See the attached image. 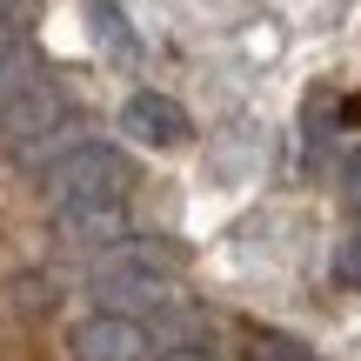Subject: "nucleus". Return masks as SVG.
<instances>
[{
  "label": "nucleus",
  "mask_w": 361,
  "mask_h": 361,
  "mask_svg": "<svg viewBox=\"0 0 361 361\" xmlns=\"http://www.w3.org/2000/svg\"><path fill=\"white\" fill-rule=\"evenodd\" d=\"M335 281H341V288H361V228L341 241V255H335Z\"/></svg>",
  "instance_id": "nucleus-8"
},
{
  "label": "nucleus",
  "mask_w": 361,
  "mask_h": 361,
  "mask_svg": "<svg viewBox=\"0 0 361 361\" xmlns=\"http://www.w3.org/2000/svg\"><path fill=\"white\" fill-rule=\"evenodd\" d=\"M80 288H87V301L101 314H147V308H161V301L180 295V268H174L168 247L121 234V241H107V247L87 255Z\"/></svg>",
  "instance_id": "nucleus-2"
},
{
  "label": "nucleus",
  "mask_w": 361,
  "mask_h": 361,
  "mask_svg": "<svg viewBox=\"0 0 361 361\" xmlns=\"http://www.w3.org/2000/svg\"><path fill=\"white\" fill-rule=\"evenodd\" d=\"M87 13H94V27L107 34V47H114V54H134V34H128V20H121L114 0H87Z\"/></svg>",
  "instance_id": "nucleus-6"
},
{
  "label": "nucleus",
  "mask_w": 361,
  "mask_h": 361,
  "mask_svg": "<svg viewBox=\"0 0 361 361\" xmlns=\"http://www.w3.org/2000/svg\"><path fill=\"white\" fill-rule=\"evenodd\" d=\"M247 355L255 361H314V348H301V341H288V335H268V328L247 341Z\"/></svg>",
  "instance_id": "nucleus-7"
},
{
  "label": "nucleus",
  "mask_w": 361,
  "mask_h": 361,
  "mask_svg": "<svg viewBox=\"0 0 361 361\" xmlns=\"http://www.w3.org/2000/svg\"><path fill=\"white\" fill-rule=\"evenodd\" d=\"M27 20H34V0H0V34L27 40Z\"/></svg>",
  "instance_id": "nucleus-9"
},
{
  "label": "nucleus",
  "mask_w": 361,
  "mask_h": 361,
  "mask_svg": "<svg viewBox=\"0 0 361 361\" xmlns=\"http://www.w3.org/2000/svg\"><path fill=\"white\" fill-rule=\"evenodd\" d=\"M34 180H40V201L54 207V228H61L74 247H87V255H94V247H107V241L128 234L134 161L121 154V147L80 134V141L61 147L47 168H34Z\"/></svg>",
  "instance_id": "nucleus-1"
},
{
  "label": "nucleus",
  "mask_w": 361,
  "mask_h": 361,
  "mask_svg": "<svg viewBox=\"0 0 361 361\" xmlns=\"http://www.w3.org/2000/svg\"><path fill=\"white\" fill-rule=\"evenodd\" d=\"M40 87H47V74H40L34 47H27L20 34H0V128H7Z\"/></svg>",
  "instance_id": "nucleus-5"
},
{
  "label": "nucleus",
  "mask_w": 361,
  "mask_h": 361,
  "mask_svg": "<svg viewBox=\"0 0 361 361\" xmlns=\"http://www.w3.org/2000/svg\"><path fill=\"white\" fill-rule=\"evenodd\" d=\"M67 355H74V361H147L141 314H101V308H87L74 328H67Z\"/></svg>",
  "instance_id": "nucleus-3"
},
{
  "label": "nucleus",
  "mask_w": 361,
  "mask_h": 361,
  "mask_svg": "<svg viewBox=\"0 0 361 361\" xmlns=\"http://www.w3.org/2000/svg\"><path fill=\"white\" fill-rule=\"evenodd\" d=\"M154 361H214V348H174V355H154Z\"/></svg>",
  "instance_id": "nucleus-10"
},
{
  "label": "nucleus",
  "mask_w": 361,
  "mask_h": 361,
  "mask_svg": "<svg viewBox=\"0 0 361 361\" xmlns=\"http://www.w3.org/2000/svg\"><path fill=\"white\" fill-rule=\"evenodd\" d=\"M121 128H128V141L141 147H188L194 141V121L188 107L174 101V94H128V107H121Z\"/></svg>",
  "instance_id": "nucleus-4"
}]
</instances>
